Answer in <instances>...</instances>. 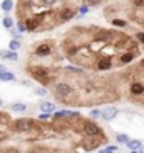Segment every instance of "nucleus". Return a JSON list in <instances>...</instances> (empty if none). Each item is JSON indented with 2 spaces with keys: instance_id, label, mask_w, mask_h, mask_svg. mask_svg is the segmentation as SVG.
I'll return each mask as SVG.
<instances>
[{
  "instance_id": "nucleus-1",
  "label": "nucleus",
  "mask_w": 144,
  "mask_h": 153,
  "mask_svg": "<svg viewBox=\"0 0 144 153\" xmlns=\"http://www.w3.org/2000/svg\"><path fill=\"white\" fill-rule=\"evenodd\" d=\"M73 92V88L70 83H65V82H60V83H56L54 85V97L58 99V100H66L70 95H71Z\"/></svg>"
},
{
  "instance_id": "nucleus-2",
  "label": "nucleus",
  "mask_w": 144,
  "mask_h": 153,
  "mask_svg": "<svg viewBox=\"0 0 144 153\" xmlns=\"http://www.w3.org/2000/svg\"><path fill=\"white\" fill-rule=\"evenodd\" d=\"M27 71L31 73V75L36 78V80H39V82H49L51 76H49V71H48V68H44V66H29Z\"/></svg>"
},
{
  "instance_id": "nucleus-3",
  "label": "nucleus",
  "mask_w": 144,
  "mask_h": 153,
  "mask_svg": "<svg viewBox=\"0 0 144 153\" xmlns=\"http://www.w3.org/2000/svg\"><path fill=\"white\" fill-rule=\"evenodd\" d=\"M12 128H14V131H17V133H27L34 128V121L29 119V117H21V119H17L15 123L12 124Z\"/></svg>"
},
{
  "instance_id": "nucleus-4",
  "label": "nucleus",
  "mask_w": 144,
  "mask_h": 153,
  "mask_svg": "<svg viewBox=\"0 0 144 153\" xmlns=\"http://www.w3.org/2000/svg\"><path fill=\"white\" fill-rule=\"evenodd\" d=\"M82 129H83L85 134L88 136H102V129L97 123H92V121H83L82 124Z\"/></svg>"
},
{
  "instance_id": "nucleus-5",
  "label": "nucleus",
  "mask_w": 144,
  "mask_h": 153,
  "mask_svg": "<svg viewBox=\"0 0 144 153\" xmlns=\"http://www.w3.org/2000/svg\"><path fill=\"white\" fill-rule=\"evenodd\" d=\"M51 53H53V46H51V43H48V41L37 44V46H36V49H34V55H36V56H41V58L49 56Z\"/></svg>"
},
{
  "instance_id": "nucleus-6",
  "label": "nucleus",
  "mask_w": 144,
  "mask_h": 153,
  "mask_svg": "<svg viewBox=\"0 0 144 153\" xmlns=\"http://www.w3.org/2000/svg\"><path fill=\"white\" fill-rule=\"evenodd\" d=\"M100 143H102V141H98L97 136H88V134L82 140V145H83L85 152H92V150H95V148H98Z\"/></svg>"
},
{
  "instance_id": "nucleus-7",
  "label": "nucleus",
  "mask_w": 144,
  "mask_h": 153,
  "mask_svg": "<svg viewBox=\"0 0 144 153\" xmlns=\"http://www.w3.org/2000/svg\"><path fill=\"white\" fill-rule=\"evenodd\" d=\"M76 17V12H75V9H71V7H63L60 12H58V19H60L61 22H68L71 21V19H75Z\"/></svg>"
},
{
  "instance_id": "nucleus-8",
  "label": "nucleus",
  "mask_w": 144,
  "mask_h": 153,
  "mask_svg": "<svg viewBox=\"0 0 144 153\" xmlns=\"http://www.w3.org/2000/svg\"><path fill=\"white\" fill-rule=\"evenodd\" d=\"M24 22V26H26V31H29V33H34V31H39V27H41V22L36 19V17H27Z\"/></svg>"
},
{
  "instance_id": "nucleus-9",
  "label": "nucleus",
  "mask_w": 144,
  "mask_h": 153,
  "mask_svg": "<svg viewBox=\"0 0 144 153\" xmlns=\"http://www.w3.org/2000/svg\"><path fill=\"white\" fill-rule=\"evenodd\" d=\"M112 68V60L110 58H102L97 61V70H110Z\"/></svg>"
},
{
  "instance_id": "nucleus-10",
  "label": "nucleus",
  "mask_w": 144,
  "mask_h": 153,
  "mask_svg": "<svg viewBox=\"0 0 144 153\" xmlns=\"http://www.w3.org/2000/svg\"><path fill=\"white\" fill-rule=\"evenodd\" d=\"M117 112H119V111H117L115 107H107L105 111H102V117H104L105 121H110L117 116Z\"/></svg>"
},
{
  "instance_id": "nucleus-11",
  "label": "nucleus",
  "mask_w": 144,
  "mask_h": 153,
  "mask_svg": "<svg viewBox=\"0 0 144 153\" xmlns=\"http://www.w3.org/2000/svg\"><path fill=\"white\" fill-rule=\"evenodd\" d=\"M78 46L76 44H73V43H70V44H66V48H65V53H66V56L68 58H75V56L78 55Z\"/></svg>"
},
{
  "instance_id": "nucleus-12",
  "label": "nucleus",
  "mask_w": 144,
  "mask_h": 153,
  "mask_svg": "<svg viewBox=\"0 0 144 153\" xmlns=\"http://www.w3.org/2000/svg\"><path fill=\"white\" fill-rule=\"evenodd\" d=\"M131 94H132V95H143L144 94V85L143 83H132V85H131Z\"/></svg>"
},
{
  "instance_id": "nucleus-13",
  "label": "nucleus",
  "mask_w": 144,
  "mask_h": 153,
  "mask_svg": "<svg viewBox=\"0 0 144 153\" xmlns=\"http://www.w3.org/2000/svg\"><path fill=\"white\" fill-rule=\"evenodd\" d=\"M0 58H5V60H17V51H0Z\"/></svg>"
},
{
  "instance_id": "nucleus-14",
  "label": "nucleus",
  "mask_w": 144,
  "mask_h": 153,
  "mask_svg": "<svg viewBox=\"0 0 144 153\" xmlns=\"http://www.w3.org/2000/svg\"><path fill=\"white\" fill-rule=\"evenodd\" d=\"M134 58H136V53H132V51H129V53H124V55L120 56V63L127 65V63H131Z\"/></svg>"
},
{
  "instance_id": "nucleus-15",
  "label": "nucleus",
  "mask_w": 144,
  "mask_h": 153,
  "mask_svg": "<svg viewBox=\"0 0 144 153\" xmlns=\"http://www.w3.org/2000/svg\"><path fill=\"white\" fill-rule=\"evenodd\" d=\"M0 80H2V82H12V80H15V76H14V73L5 70L4 73H0Z\"/></svg>"
},
{
  "instance_id": "nucleus-16",
  "label": "nucleus",
  "mask_w": 144,
  "mask_h": 153,
  "mask_svg": "<svg viewBox=\"0 0 144 153\" xmlns=\"http://www.w3.org/2000/svg\"><path fill=\"white\" fill-rule=\"evenodd\" d=\"M14 4H12V0H2V4H0V9L4 12H10Z\"/></svg>"
},
{
  "instance_id": "nucleus-17",
  "label": "nucleus",
  "mask_w": 144,
  "mask_h": 153,
  "mask_svg": "<svg viewBox=\"0 0 144 153\" xmlns=\"http://www.w3.org/2000/svg\"><path fill=\"white\" fill-rule=\"evenodd\" d=\"M126 145H127V148H129V150H137V148H141V146H143V143L139 141V140H132V141L129 140V141L126 143Z\"/></svg>"
},
{
  "instance_id": "nucleus-18",
  "label": "nucleus",
  "mask_w": 144,
  "mask_h": 153,
  "mask_svg": "<svg viewBox=\"0 0 144 153\" xmlns=\"http://www.w3.org/2000/svg\"><path fill=\"white\" fill-rule=\"evenodd\" d=\"M39 107H41L43 112H53L54 111V104H51V102H43Z\"/></svg>"
},
{
  "instance_id": "nucleus-19",
  "label": "nucleus",
  "mask_w": 144,
  "mask_h": 153,
  "mask_svg": "<svg viewBox=\"0 0 144 153\" xmlns=\"http://www.w3.org/2000/svg\"><path fill=\"white\" fill-rule=\"evenodd\" d=\"M9 49H10V51H19V49H21V41H19V39H12L10 43H9Z\"/></svg>"
},
{
  "instance_id": "nucleus-20",
  "label": "nucleus",
  "mask_w": 144,
  "mask_h": 153,
  "mask_svg": "<svg viewBox=\"0 0 144 153\" xmlns=\"http://www.w3.org/2000/svg\"><path fill=\"white\" fill-rule=\"evenodd\" d=\"M110 24L112 26H115V27H126V26H127V22L122 21V19H112Z\"/></svg>"
},
{
  "instance_id": "nucleus-21",
  "label": "nucleus",
  "mask_w": 144,
  "mask_h": 153,
  "mask_svg": "<svg viewBox=\"0 0 144 153\" xmlns=\"http://www.w3.org/2000/svg\"><path fill=\"white\" fill-rule=\"evenodd\" d=\"M2 24H4V27L5 29H10L12 26H14V19H12V17H4Z\"/></svg>"
},
{
  "instance_id": "nucleus-22",
  "label": "nucleus",
  "mask_w": 144,
  "mask_h": 153,
  "mask_svg": "<svg viewBox=\"0 0 144 153\" xmlns=\"http://www.w3.org/2000/svg\"><path fill=\"white\" fill-rule=\"evenodd\" d=\"M39 4L44 7H54L58 4V0H39Z\"/></svg>"
},
{
  "instance_id": "nucleus-23",
  "label": "nucleus",
  "mask_w": 144,
  "mask_h": 153,
  "mask_svg": "<svg viewBox=\"0 0 144 153\" xmlns=\"http://www.w3.org/2000/svg\"><path fill=\"white\" fill-rule=\"evenodd\" d=\"M90 117H92V119L102 117V111H100V109H92V111H90Z\"/></svg>"
},
{
  "instance_id": "nucleus-24",
  "label": "nucleus",
  "mask_w": 144,
  "mask_h": 153,
  "mask_svg": "<svg viewBox=\"0 0 144 153\" xmlns=\"http://www.w3.org/2000/svg\"><path fill=\"white\" fill-rule=\"evenodd\" d=\"M26 109H27V107H26L24 104H14L12 105V111H17V112H24Z\"/></svg>"
},
{
  "instance_id": "nucleus-25",
  "label": "nucleus",
  "mask_w": 144,
  "mask_h": 153,
  "mask_svg": "<svg viewBox=\"0 0 144 153\" xmlns=\"http://www.w3.org/2000/svg\"><path fill=\"white\" fill-rule=\"evenodd\" d=\"M136 41H137V43H143L144 44V31H137V33H136Z\"/></svg>"
},
{
  "instance_id": "nucleus-26",
  "label": "nucleus",
  "mask_w": 144,
  "mask_h": 153,
  "mask_svg": "<svg viewBox=\"0 0 144 153\" xmlns=\"http://www.w3.org/2000/svg\"><path fill=\"white\" fill-rule=\"evenodd\" d=\"M68 112H70V111H60V112H54V119H61V117H68Z\"/></svg>"
},
{
  "instance_id": "nucleus-27",
  "label": "nucleus",
  "mask_w": 144,
  "mask_h": 153,
  "mask_svg": "<svg viewBox=\"0 0 144 153\" xmlns=\"http://www.w3.org/2000/svg\"><path fill=\"white\" fill-rule=\"evenodd\" d=\"M117 141H119V143H124V145H126V143L129 141V136H127V134H117Z\"/></svg>"
},
{
  "instance_id": "nucleus-28",
  "label": "nucleus",
  "mask_w": 144,
  "mask_h": 153,
  "mask_svg": "<svg viewBox=\"0 0 144 153\" xmlns=\"http://www.w3.org/2000/svg\"><path fill=\"white\" fill-rule=\"evenodd\" d=\"M78 10H80V16H85V14H88V12H90V5H87V4H85V5H82Z\"/></svg>"
},
{
  "instance_id": "nucleus-29",
  "label": "nucleus",
  "mask_w": 144,
  "mask_h": 153,
  "mask_svg": "<svg viewBox=\"0 0 144 153\" xmlns=\"http://www.w3.org/2000/svg\"><path fill=\"white\" fill-rule=\"evenodd\" d=\"M36 94H37L39 97H44L46 94H48V90H46L44 87H37V88H36Z\"/></svg>"
},
{
  "instance_id": "nucleus-30",
  "label": "nucleus",
  "mask_w": 144,
  "mask_h": 153,
  "mask_svg": "<svg viewBox=\"0 0 144 153\" xmlns=\"http://www.w3.org/2000/svg\"><path fill=\"white\" fill-rule=\"evenodd\" d=\"M134 7H137V9H143L144 7V0H132Z\"/></svg>"
},
{
  "instance_id": "nucleus-31",
  "label": "nucleus",
  "mask_w": 144,
  "mask_h": 153,
  "mask_svg": "<svg viewBox=\"0 0 144 153\" xmlns=\"http://www.w3.org/2000/svg\"><path fill=\"white\" fill-rule=\"evenodd\" d=\"M117 150V146H109V148H105V150H100L98 153H114Z\"/></svg>"
},
{
  "instance_id": "nucleus-32",
  "label": "nucleus",
  "mask_w": 144,
  "mask_h": 153,
  "mask_svg": "<svg viewBox=\"0 0 144 153\" xmlns=\"http://www.w3.org/2000/svg\"><path fill=\"white\" fill-rule=\"evenodd\" d=\"M102 0H87V5H100Z\"/></svg>"
},
{
  "instance_id": "nucleus-33",
  "label": "nucleus",
  "mask_w": 144,
  "mask_h": 153,
  "mask_svg": "<svg viewBox=\"0 0 144 153\" xmlns=\"http://www.w3.org/2000/svg\"><path fill=\"white\" fill-rule=\"evenodd\" d=\"M39 119H41V121H48V119H49V112H41Z\"/></svg>"
},
{
  "instance_id": "nucleus-34",
  "label": "nucleus",
  "mask_w": 144,
  "mask_h": 153,
  "mask_svg": "<svg viewBox=\"0 0 144 153\" xmlns=\"http://www.w3.org/2000/svg\"><path fill=\"white\" fill-rule=\"evenodd\" d=\"M17 27H19V31H21V33H24V31H26V26H24V22H22V21L17 22Z\"/></svg>"
},
{
  "instance_id": "nucleus-35",
  "label": "nucleus",
  "mask_w": 144,
  "mask_h": 153,
  "mask_svg": "<svg viewBox=\"0 0 144 153\" xmlns=\"http://www.w3.org/2000/svg\"><path fill=\"white\" fill-rule=\"evenodd\" d=\"M5 138H7V134H5V133L0 131V141H2V140H5Z\"/></svg>"
},
{
  "instance_id": "nucleus-36",
  "label": "nucleus",
  "mask_w": 144,
  "mask_h": 153,
  "mask_svg": "<svg viewBox=\"0 0 144 153\" xmlns=\"http://www.w3.org/2000/svg\"><path fill=\"white\" fill-rule=\"evenodd\" d=\"M131 153H143V150H141V148H137V150H131Z\"/></svg>"
},
{
  "instance_id": "nucleus-37",
  "label": "nucleus",
  "mask_w": 144,
  "mask_h": 153,
  "mask_svg": "<svg viewBox=\"0 0 144 153\" xmlns=\"http://www.w3.org/2000/svg\"><path fill=\"white\" fill-rule=\"evenodd\" d=\"M5 70H7V68H5V65H0V73H4Z\"/></svg>"
},
{
  "instance_id": "nucleus-38",
  "label": "nucleus",
  "mask_w": 144,
  "mask_h": 153,
  "mask_svg": "<svg viewBox=\"0 0 144 153\" xmlns=\"http://www.w3.org/2000/svg\"><path fill=\"white\" fill-rule=\"evenodd\" d=\"M141 150H143V153H144V146H141Z\"/></svg>"
},
{
  "instance_id": "nucleus-39",
  "label": "nucleus",
  "mask_w": 144,
  "mask_h": 153,
  "mask_svg": "<svg viewBox=\"0 0 144 153\" xmlns=\"http://www.w3.org/2000/svg\"><path fill=\"white\" fill-rule=\"evenodd\" d=\"M0 105H2V100H0Z\"/></svg>"
}]
</instances>
